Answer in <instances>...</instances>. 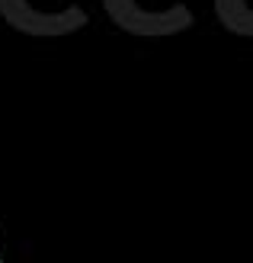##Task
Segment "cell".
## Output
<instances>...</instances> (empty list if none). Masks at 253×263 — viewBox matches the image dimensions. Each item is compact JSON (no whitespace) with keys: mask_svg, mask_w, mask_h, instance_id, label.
I'll list each match as a JSON object with an SVG mask.
<instances>
[{"mask_svg":"<svg viewBox=\"0 0 253 263\" xmlns=\"http://www.w3.org/2000/svg\"><path fill=\"white\" fill-rule=\"evenodd\" d=\"M0 13L29 35H68L87 26V10L74 0H0Z\"/></svg>","mask_w":253,"mask_h":263,"instance_id":"cell-1","label":"cell"},{"mask_svg":"<svg viewBox=\"0 0 253 263\" xmlns=\"http://www.w3.org/2000/svg\"><path fill=\"white\" fill-rule=\"evenodd\" d=\"M109 16L131 35H173L192 26L183 0H103Z\"/></svg>","mask_w":253,"mask_h":263,"instance_id":"cell-2","label":"cell"}]
</instances>
